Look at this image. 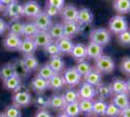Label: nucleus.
Returning <instances> with one entry per match:
<instances>
[{
  "instance_id": "9d476101",
  "label": "nucleus",
  "mask_w": 130,
  "mask_h": 117,
  "mask_svg": "<svg viewBox=\"0 0 130 117\" xmlns=\"http://www.w3.org/2000/svg\"><path fill=\"white\" fill-rule=\"evenodd\" d=\"M81 27L83 25H89L93 22V14L90 9L88 8H81L78 9V16L76 21Z\"/></svg>"
},
{
  "instance_id": "5fc2aeb1",
  "label": "nucleus",
  "mask_w": 130,
  "mask_h": 117,
  "mask_svg": "<svg viewBox=\"0 0 130 117\" xmlns=\"http://www.w3.org/2000/svg\"><path fill=\"white\" fill-rule=\"evenodd\" d=\"M126 93L128 96H130V78L126 81Z\"/></svg>"
},
{
  "instance_id": "0eeeda50",
  "label": "nucleus",
  "mask_w": 130,
  "mask_h": 117,
  "mask_svg": "<svg viewBox=\"0 0 130 117\" xmlns=\"http://www.w3.org/2000/svg\"><path fill=\"white\" fill-rule=\"evenodd\" d=\"M3 12L6 15V17H8L11 20H20L22 16V5L20 4L19 2L12 3L10 5H7L3 7Z\"/></svg>"
},
{
  "instance_id": "79ce46f5",
  "label": "nucleus",
  "mask_w": 130,
  "mask_h": 117,
  "mask_svg": "<svg viewBox=\"0 0 130 117\" xmlns=\"http://www.w3.org/2000/svg\"><path fill=\"white\" fill-rule=\"evenodd\" d=\"M93 100H79V107L81 113L85 114H91Z\"/></svg>"
},
{
  "instance_id": "c9c22d12",
  "label": "nucleus",
  "mask_w": 130,
  "mask_h": 117,
  "mask_svg": "<svg viewBox=\"0 0 130 117\" xmlns=\"http://www.w3.org/2000/svg\"><path fill=\"white\" fill-rule=\"evenodd\" d=\"M33 103L37 106L39 109H47L50 107L49 98L42 94H39L33 99Z\"/></svg>"
},
{
  "instance_id": "7c9ffc66",
  "label": "nucleus",
  "mask_w": 130,
  "mask_h": 117,
  "mask_svg": "<svg viewBox=\"0 0 130 117\" xmlns=\"http://www.w3.org/2000/svg\"><path fill=\"white\" fill-rule=\"evenodd\" d=\"M107 102L103 100H96L93 101L92 106V113L94 116H104L106 108H107Z\"/></svg>"
},
{
  "instance_id": "9b49d317",
  "label": "nucleus",
  "mask_w": 130,
  "mask_h": 117,
  "mask_svg": "<svg viewBox=\"0 0 130 117\" xmlns=\"http://www.w3.org/2000/svg\"><path fill=\"white\" fill-rule=\"evenodd\" d=\"M21 43H22L21 36L12 34L10 32H8V34L4 37V40H3L4 47L9 51H19Z\"/></svg>"
},
{
  "instance_id": "473e14b6",
  "label": "nucleus",
  "mask_w": 130,
  "mask_h": 117,
  "mask_svg": "<svg viewBox=\"0 0 130 117\" xmlns=\"http://www.w3.org/2000/svg\"><path fill=\"white\" fill-rule=\"evenodd\" d=\"M16 73L14 62H7L0 67V79L4 81Z\"/></svg>"
},
{
  "instance_id": "39448f33",
  "label": "nucleus",
  "mask_w": 130,
  "mask_h": 117,
  "mask_svg": "<svg viewBox=\"0 0 130 117\" xmlns=\"http://www.w3.org/2000/svg\"><path fill=\"white\" fill-rule=\"evenodd\" d=\"M128 29V22L123 16L116 15L111 18L109 22V31L115 34H119Z\"/></svg>"
},
{
  "instance_id": "423d86ee",
  "label": "nucleus",
  "mask_w": 130,
  "mask_h": 117,
  "mask_svg": "<svg viewBox=\"0 0 130 117\" xmlns=\"http://www.w3.org/2000/svg\"><path fill=\"white\" fill-rule=\"evenodd\" d=\"M42 12V8L37 1L30 0L22 5V16L26 18L34 19Z\"/></svg>"
},
{
  "instance_id": "a19ab883",
  "label": "nucleus",
  "mask_w": 130,
  "mask_h": 117,
  "mask_svg": "<svg viewBox=\"0 0 130 117\" xmlns=\"http://www.w3.org/2000/svg\"><path fill=\"white\" fill-rule=\"evenodd\" d=\"M3 114L4 117H22V110L21 107L15 105H11L6 107L5 110L3 111Z\"/></svg>"
},
{
  "instance_id": "a211bd4d",
  "label": "nucleus",
  "mask_w": 130,
  "mask_h": 117,
  "mask_svg": "<svg viewBox=\"0 0 130 117\" xmlns=\"http://www.w3.org/2000/svg\"><path fill=\"white\" fill-rule=\"evenodd\" d=\"M32 39L36 44V47L42 49L45 48L47 45H49L52 41H54L48 31H39Z\"/></svg>"
},
{
  "instance_id": "ea45409f",
  "label": "nucleus",
  "mask_w": 130,
  "mask_h": 117,
  "mask_svg": "<svg viewBox=\"0 0 130 117\" xmlns=\"http://www.w3.org/2000/svg\"><path fill=\"white\" fill-rule=\"evenodd\" d=\"M43 50L45 54H47L50 57L60 56V51L56 41H52L49 45H47L45 48H43Z\"/></svg>"
},
{
  "instance_id": "a18cd8bd",
  "label": "nucleus",
  "mask_w": 130,
  "mask_h": 117,
  "mask_svg": "<svg viewBox=\"0 0 130 117\" xmlns=\"http://www.w3.org/2000/svg\"><path fill=\"white\" fill-rule=\"evenodd\" d=\"M14 67H15V71H16V74H18L21 78L24 77L27 75V71L25 70V68L23 67L22 62V60L20 61H16L14 62Z\"/></svg>"
},
{
  "instance_id": "c756f323",
  "label": "nucleus",
  "mask_w": 130,
  "mask_h": 117,
  "mask_svg": "<svg viewBox=\"0 0 130 117\" xmlns=\"http://www.w3.org/2000/svg\"><path fill=\"white\" fill-rule=\"evenodd\" d=\"M113 95L126 93V81L120 78H115L110 84Z\"/></svg>"
},
{
  "instance_id": "f03ea898",
  "label": "nucleus",
  "mask_w": 130,
  "mask_h": 117,
  "mask_svg": "<svg viewBox=\"0 0 130 117\" xmlns=\"http://www.w3.org/2000/svg\"><path fill=\"white\" fill-rule=\"evenodd\" d=\"M112 35L108 29L103 28H94L89 33V39L91 42H94L101 46H106L111 41Z\"/></svg>"
},
{
  "instance_id": "5701e85b",
  "label": "nucleus",
  "mask_w": 130,
  "mask_h": 117,
  "mask_svg": "<svg viewBox=\"0 0 130 117\" xmlns=\"http://www.w3.org/2000/svg\"><path fill=\"white\" fill-rule=\"evenodd\" d=\"M71 56L78 61H85L87 59V51H86V45L83 43H77L74 44L73 49L71 51Z\"/></svg>"
},
{
  "instance_id": "20e7f679",
  "label": "nucleus",
  "mask_w": 130,
  "mask_h": 117,
  "mask_svg": "<svg viewBox=\"0 0 130 117\" xmlns=\"http://www.w3.org/2000/svg\"><path fill=\"white\" fill-rule=\"evenodd\" d=\"M12 101L13 105L19 107H26L33 102V98L30 92L26 90H19L17 92H14V95L12 97Z\"/></svg>"
},
{
  "instance_id": "7ed1b4c3",
  "label": "nucleus",
  "mask_w": 130,
  "mask_h": 117,
  "mask_svg": "<svg viewBox=\"0 0 130 117\" xmlns=\"http://www.w3.org/2000/svg\"><path fill=\"white\" fill-rule=\"evenodd\" d=\"M63 78L65 86H68L69 88H74L78 86L82 81V75L76 70L75 67H69L63 70L61 74Z\"/></svg>"
},
{
  "instance_id": "dca6fc26",
  "label": "nucleus",
  "mask_w": 130,
  "mask_h": 117,
  "mask_svg": "<svg viewBox=\"0 0 130 117\" xmlns=\"http://www.w3.org/2000/svg\"><path fill=\"white\" fill-rule=\"evenodd\" d=\"M86 51H87V58L96 60L97 58L103 55V46L90 41L86 46Z\"/></svg>"
},
{
  "instance_id": "1a4fd4ad",
  "label": "nucleus",
  "mask_w": 130,
  "mask_h": 117,
  "mask_svg": "<svg viewBox=\"0 0 130 117\" xmlns=\"http://www.w3.org/2000/svg\"><path fill=\"white\" fill-rule=\"evenodd\" d=\"M78 91V95L80 100H93L96 97V90L95 87H93L92 85L87 83V82H83L80 86Z\"/></svg>"
},
{
  "instance_id": "cd10ccee",
  "label": "nucleus",
  "mask_w": 130,
  "mask_h": 117,
  "mask_svg": "<svg viewBox=\"0 0 130 117\" xmlns=\"http://www.w3.org/2000/svg\"><path fill=\"white\" fill-rule=\"evenodd\" d=\"M23 22L20 20H10V22L7 23V30L12 34L18 36H22L23 30Z\"/></svg>"
},
{
  "instance_id": "f8f14e48",
  "label": "nucleus",
  "mask_w": 130,
  "mask_h": 117,
  "mask_svg": "<svg viewBox=\"0 0 130 117\" xmlns=\"http://www.w3.org/2000/svg\"><path fill=\"white\" fill-rule=\"evenodd\" d=\"M2 82H3V87L8 91L17 92L22 88V78L16 73Z\"/></svg>"
},
{
  "instance_id": "58836bf2",
  "label": "nucleus",
  "mask_w": 130,
  "mask_h": 117,
  "mask_svg": "<svg viewBox=\"0 0 130 117\" xmlns=\"http://www.w3.org/2000/svg\"><path fill=\"white\" fill-rule=\"evenodd\" d=\"M76 68V70L81 74L82 76H85L86 74L88 72H90L92 69L91 64L89 62H87V61H78V63L76 64V67H74Z\"/></svg>"
},
{
  "instance_id": "f704fd0d",
  "label": "nucleus",
  "mask_w": 130,
  "mask_h": 117,
  "mask_svg": "<svg viewBox=\"0 0 130 117\" xmlns=\"http://www.w3.org/2000/svg\"><path fill=\"white\" fill-rule=\"evenodd\" d=\"M63 112L70 117H78L81 114V110L79 107V101L66 103L65 107L63 108Z\"/></svg>"
},
{
  "instance_id": "4468645a",
  "label": "nucleus",
  "mask_w": 130,
  "mask_h": 117,
  "mask_svg": "<svg viewBox=\"0 0 130 117\" xmlns=\"http://www.w3.org/2000/svg\"><path fill=\"white\" fill-rule=\"evenodd\" d=\"M62 25H63L64 37L71 39L80 32L81 25L77 22H63Z\"/></svg>"
},
{
  "instance_id": "2f4dec72",
  "label": "nucleus",
  "mask_w": 130,
  "mask_h": 117,
  "mask_svg": "<svg viewBox=\"0 0 130 117\" xmlns=\"http://www.w3.org/2000/svg\"><path fill=\"white\" fill-rule=\"evenodd\" d=\"M38 32H39V29L37 28L36 24L33 22H25L23 24L22 36H24V38H33Z\"/></svg>"
},
{
  "instance_id": "393cba45",
  "label": "nucleus",
  "mask_w": 130,
  "mask_h": 117,
  "mask_svg": "<svg viewBox=\"0 0 130 117\" xmlns=\"http://www.w3.org/2000/svg\"><path fill=\"white\" fill-rule=\"evenodd\" d=\"M49 34L51 35L52 39L54 41H57L59 39L64 37V32H63V25L60 22H55L51 25V28L48 30Z\"/></svg>"
},
{
  "instance_id": "4d7b16f0",
  "label": "nucleus",
  "mask_w": 130,
  "mask_h": 117,
  "mask_svg": "<svg viewBox=\"0 0 130 117\" xmlns=\"http://www.w3.org/2000/svg\"><path fill=\"white\" fill-rule=\"evenodd\" d=\"M0 117H4V114H3V112H0Z\"/></svg>"
},
{
  "instance_id": "09e8293b",
  "label": "nucleus",
  "mask_w": 130,
  "mask_h": 117,
  "mask_svg": "<svg viewBox=\"0 0 130 117\" xmlns=\"http://www.w3.org/2000/svg\"><path fill=\"white\" fill-rule=\"evenodd\" d=\"M65 4V0H47V5H51L61 10Z\"/></svg>"
},
{
  "instance_id": "f257e3e1",
  "label": "nucleus",
  "mask_w": 130,
  "mask_h": 117,
  "mask_svg": "<svg viewBox=\"0 0 130 117\" xmlns=\"http://www.w3.org/2000/svg\"><path fill=\"white\" fill-rule=\"evenodd\" d=\"M116 68V63L114 60L110 56L102 55L97 58L94 61V69L103 74V73H111L113 72Z\"/></svg>"
},
{
  "instance_id": "e433bc0d",
  "label": "nucleus",
  "mask_w": 130,
  "mask_h": 117,
  "mask_svg": "<svg viewBox=\"0 0 130 117\" xmlns=\"http://www.w3.org/2000/svg\"><path fill=\"white\" fill-rule=\"evenodd\" d=\"M55 73L54 72V70L51 68L48 63H45L43 66L38 67V73H37V76L46 79V80H49L52 76H54Z\"/></svg>"
},
{
  "instance_id": "6ab92c4d",
  "label": "nucleus",
  "mask_w": 130,
  "mask_h": 117,
  "mask_svg": "<svg viewBox=\"0 0 130 117\" xmlns=\"http://www.w3.org/2000/svg\"><path fill=\"white\" fill-rule=\"evenodd\" d=\"M51 68L54 70V72L55 74H60L63 72L65 68V62L63 61V59L60 56H54L50 57V60L48 61Z\"/></svg>"
},
{
  "instance_id": "f3484780",
  "label": "nucleus",
  "mask_w": 130,
  "mask_h": 117,
  "mask_svg": "<svg viewBox=\"0 0 130 117\" xmlns=\"http://www.w3.org/2000/svg\"><path fill=\"white\" fill-rule=\"evenodd\" d=\"M22 62L23 64V67L25 68L27 72H32L38 69V67H40L39 64V61L37 60L36 57H34L33 55H26L22 59Z\"/></svg>"
},
{
  "instance_id": "6e6552de",
  "label": "nucleus",
  "mask_w": 130,
  "mask_h": 117,
  "mask_svg": "<svg viewBox=\"0 0 130 117\" xmlns=\"http://www.w3.org/2000/svg\"><path fill=\"white\" fill-rule=\"evenodd\" d=\"M33 22L36 24L39 31H48L51 25L53 24L52 18L49 17L44 11H42L33 19Z\"/></svg>"
},
{
  "instance_id": "49530a36",
  "label": "nucleus",
  "mask_w": 130,
  "mask_h": 117,
  "mask_svg": "<svg viewBox=\"0 0 130 117\" xmlns=\"http://www.w3.org/2000/svg\"><path fill=\"white\" fill-rule=\"evenodd\" d=\"M120 70L124 73L125 75L130 76V57H125L120 61Z\"/></svg>"
},
{
  "instance_id": "aec40b11",
  "label": "nucleus",
  "mask_w": 130,
  "mask_h": 117,
  "mask_svg": "<svg viewBox=\"0 0 130 117\" xmlns=\"http://www.w3.org/2000/svg\"><path fill=\"white\" fill-rule=\"evenodd\" d=\"M30 87L33 91H35L36 93L42 94L45 91L49 89V84H48V80L43 79V78L39 77V76H35L31 80L30 83Z\"/></svg>"
},
{
  "instance_id": "37998d69",
  "label": "nucleus",
  "mask_w": 130,
  "mask_h": 117,
  "mask_svg": "<svg viewBox=\"0 0 130 117\" xmlns=\"http://www.w3.org/2000/svg\"><path fill=\"white\" fill-rule=\"evenodd\" d=\"M120 114V109L117 106H115L113 102L107 105V108L104 116L106 117H119Z\"/></svg>"
},
{
  "instance_id": "412c9836",
  "label": "nucleus",
  "mask_w": 130,
  "mask_h": 117,
  "mask_svg": "<svg viewBox=\"0 0 130 117\" xmlns=\"http://www.w3.org/2000/svg\"><path fill=\"white\" fill-rule=\"evenodd\" d=\"M84 80L85 82L90 84L93 87H97L102 83V74L93 68L90 72L84 76Z\"/></svg>"
},
{
  "instance_id": "864d4df0",
  "label": "nucleus",
  "mask_w": 130,
  "mask_h": 117,
  "mask_svg": "<svg viewBox=\"0 0 130 117\" xmlns=\"http://www.w3.org/2000/svg\"><path fill=\"white\" fill-rule=\"evenodd\" d=\"M15 2H18V0H1V5L4 7V6L10 5L12 3H15Z\"/></svg>"
},
{
  "instance_id": "bf43d9fd",
  "label": "nucleus",
  "mask_w": 130,
  "mask_h": 117,
  "mask_svg": "<svg viewBox=\"0 0 130 117\" xmlns=\"http://www.w3.org/2000/svg\"><path fill=\"white\" fill-rule=\"evenodd\" d=\"M93 117H95V116H93Z\"/></svg>"
},
{
  "instance_id": "8fccbe9b",
  "label": "nucleus",
  "mask_w": 130,
  "mask_h": 117,
  "mask_svg": "<svg viewBox=\"0 0 130 117\" xmlns=\"http://www.w3.org/2000/svg\"><path fill=\"white\" fill-rule=\"evenodd\" d=\"M33 117H53V115L47 109H39Z\"/></svg>"
},
{
  "instance_id": "ddd939ff",
  "label": "nucleus",
  "mask_w": 130,
  "mask_h": 117,
  "mask_svg": "<svg viewBox=\"0 0 130 117\" xmlns=\"http://www.w3.org/2000/svg\"><path fill=\"white\" fill-rule=\"evenodd\" d=\"M59 14L63 19V22H76L78 9L74 5H66L60 10Z\"/></svg>"
},
{
  "instance_id": "c03bdc74",
  "label": "nucleus",
  "mask_w": 130,
  "mask_h": 117,
  "mask_svg": "<svg viewBox=\"0 0 130 117\" xmlns=\"http://www.w3.org/2000/svg\"><path fill=\"white\" fill-rule=\"evenodd\" d=\"M118 40L121 45L123 46H129L130 45V30H125L121 33L118 34Z\"/></svg>"
},
{
  "instance_id": "b1692460",
  "label": "nucleus",
  "mask_w": 130,
  "mask_h": 117,
  "mask_svg": "<svg viewBox=\"0 0 130 117\" xmlns=\"http://www.w3.org/2000/svg\"><path fill=\"white\" fill-rule=\"evenodd\" d=\"M50 100V107L54 110H63V108L66 106L64 99L62 95L58 94H54L49 98Z\"/></svg>"
},
{
  "instance_id": "72a5a7b5",
  "label": "nucleus",
  "mask_w": 130,
  "mask_h": 117,
  "mask_svg": "<svg viewBox=\"0 0 130 117\" xmlns=\"http://www.w3.org/2000/svg\"><path fill=\"white\" fill-rule=\"evenodd\" d=\"M114 9L121 15L128 14L130 12V0H115Z\"/></svg>"
},
{
  "instance_id": "13d9d810",
  "label": "nucleus",
  "mask_w": 130,
  "mask_h": 117,
  "mask_svg": "<svg viewBox=\"0 0 130 117\" xmlns=\"http://www.w3.org/2000/svg\"><path fill=\"white\" fill-rule=\"evenodd\" d=\"M1 8H2V5H1V0H0V10H1Z\"/></svg>"
},
{
  "instance_id": "de8ad7c7",
  "label": "nucleus",
  "mask_w": 130,
  "mask_h": 117,
  "mask_svg": "<svg viewBox=\"0 0 130 117\" xmlns=\"http://www.w3.org/2000/svg\"><path fill=\"white\" fill-rule=\"evenodd\" d=\"M45 13L51 18H54L55 16H57L58 14L60 13V10L58 8L56 7H54V6H51V5H47L46 8H45Z\"/></svg>"
},
{
  "instance_id": "c85d7f7f",
  "label": "nucleus",
  "mask_w": 130,
  "mask_h": 117,
  "mask_svg": "<svg viewBox=\"0 0 130 117\" xmlns=\"http://www.w3.org/2000/svg\"><path fill=\"white\" fill-rule=\"evenodd\" d=\"M48 84H49V89L53 91H60L65 86L61 74H54V76H52L48 80Z\"/></svg>"
},
{
  "instance_id": "6e6d98bb",
  "label": "nucleus",
  "mask_w": 130,
  "mask_h": 117,
  "mask_svg": "<svg viewBox=\"0 0 130 117\" xmlns=\"http://www.w3.org/2000/svg\"><path fill=\"white\" fill-rule=\"evenodd\" d=\"M56 117H70V116H68L67 114H65L64 112H61V113H59Z\"/></svg>"
},
{
  "instance_id": "a878e982",
  "label": "nucleus",
  "mask_w": 130,
  "mask_h": 117,
  "mask_svg": "<svg viewBox=\"0 0 130 117\" xmlns=\"http://www.w3.org/2000/svg\"><path fill=\"white\" fill-rule=\"evenodd\" d=\"M96 90V97H98V100H107L113 96V92L111 90L110 84L101 83L99 86L95 87Z\"/></svg>"
},
{
  "instance_id": "bb28decb",
  "label": "nucleus",
  "mask_w": 130,
  "mask_h": 117,
  "mask_svg": "<svg viewBox=\"0 0 130 117\" xmlns=\"http://www.w3.org/2000/svg\"><path fill=\"white\" fill-rule=\"evenodd\" d=\"M56 42H57L61 55H70L71 51L73 49V46H74V43L70 38L63 37V38L57 40Z\"/></svg>"
},
{
  "instance_id": "603ef678",
  "label": "nucleus",
  "mask_w": 130,
  "mask_h": 117,
  "mask_svg": "<svg viewBox=\"0 0 130 117\" xmlns=\"http://www.w3.org/2000/svg\"><path fill=\"white\" fill-rule=\"evenodd\" d=\"M120 117H130V106L128 107H126L124 109L120 110V114H119Z\"/></svg>"
},
{
  "instance_id": "4c0bfd02",
  "label": "nucleus",
  "mask_w": 130,
  "mask_h": 117,
  "mask_svg": "<svg viewBox=\"0 0 130 117\" xmlns=\"http://www.w3.org/2000/svg\"><path fill=\"white\" fill-rule=\"evenodd\" d=\"M66 103H70V102H75L79 101V95H78V91L73 88H69L64 92V94L62 95Z\"/></svg>"
},
{
  "instance_id": "3c124183",
  "label": "nucleus",
  "mask_w": 130,
  "mask_h": 117,
  "mask_svg": "<svg viewBox=\"0 0 130 117\" xmlns=\"http://www.w3.org/2000/svg\"><path fill=\"white\" fill-rule=\"evenodd\" d=\"M6 30H7V22L0 18V35L5 33Z\"/></svg>"
},
{
  "instance_id": "4be33fe9",
  "label": "nucleus",
  "mask_w": 130,
  "mask_h": 117,
  "mask_svg": "<svg viewBox=\"0 0 130 117\" xmlns=\"http://www.w3.org/2000/svg\"><path fill=\"white\" fill-rule=\"evenodd\" d=\"M112 102L115 106H117L120 110L124 109L126 107L130 106V100L129 96L127 95V93H122V94H116L113 97Z\"/></svg>"
},
{
  "instance_id": "2eb2a0df",
  "label": "nucleus",
  "mask_w": 130,
  "mask_h": 117,
  "mask_svg": "<svg viewBox=\"0 0 130 117\" xmlns=\"http://www.w3.org/2000/svg\"><path fill=\"white\" fill-rule=\"evenodd\" d=\"M36 50H37V47H36V44L33 41L32 38L22 39L21 46L19 48V51L22 54H23L24 56H26V55H33Z\"/></svg>"
}]
</instances>
